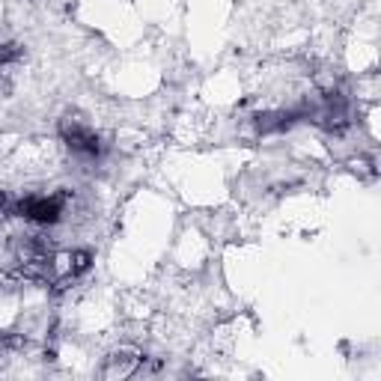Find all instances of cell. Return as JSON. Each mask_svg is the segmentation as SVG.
<instances>
[{"instance_id":"3","label":"cell","mask_w":381,"mask_h":381,"mask_svg":"<svg viewBox=\"0 0 381 381\" xmlns=\"http://www.w3.org/2000/svg\"><path fill=\"white\" fill-rule=\"evenodd\" d=\"M140 369V358L131 355V351H116V355L105 358V367H102V375L107 378H116V375H134Z\"/></svg>"},{"instance_id":"2","label":"cell","mask_w":381,"mask_h":381,"mask_svg":"<svg viewBox=\"0 0 381 381\" xmlns=\"http://www.w3.org/2000/svg\"><path fill=\"white\" fill-rule=\"evenodd\" d=\"M60 138L69 146L72 155H78L84 161H96L102 155V138H98L84 120H72V116H66V120L60 122Z\"/></svg>"},{"instance_id":"1","label":"cell","mask_w":381,"mask_h":381,"mask_svg":"<svg viewBox=\"0 0 381 381\" xmlns=\"http://www.w3.org/2000/svg\"><path fill=\"white\" fill-rule=\"evenodd\" d=\"M12 215L36 226H54L66 215V194H27L12 206Z\"/></svg>"},{"instance_id":"4","label":"cell","mask_w":381,"mask_h":381,"mask_svg":"<svg viewBox=\"0 0 381 381\" xmlns=\"http://www.w3.org/2000/svg\"><path fill=\"white\" fill-rule=\"evenodd\" d=\"M24 57V48L18 42H0V66H9V63H18Z\"/></svg>"}]
</instances>
